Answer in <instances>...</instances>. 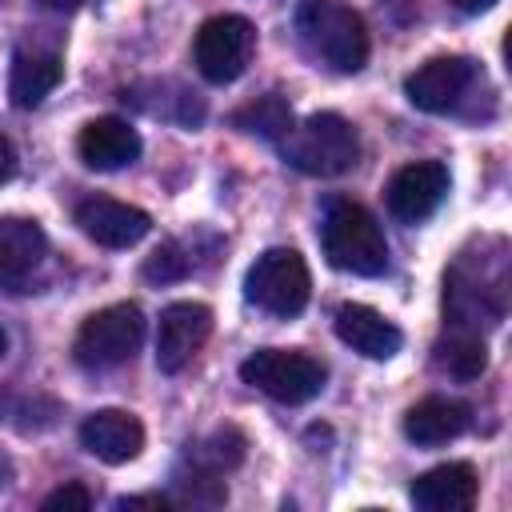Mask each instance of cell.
Here are the masks:
<instances>
[{"mask_svg":"<svg viewBox=\"0 0 512 512\" xmlns=\"http://www.w3.org/2000/svg\"><path fill=\"white\" fill-rule=\"evenodd\" d=\"M300 44L332 72H360L368 64L364 16L340 0H304L296 8Z\"/></svg>","mask_w":512,"mask_h":512,"instance_id":"cell-1","label":"cell"},{"mask_svg":"<svg viewBox=\"0 0 512 512\" xmlns=\"http://www.w3.org/2000/svg\"><path fill=\"white\" fill-rule=\"evenodd\" d=\"M320 244L332 268L356 272V276H380L388 268V240L376 216L356 204V200H328L324 224H320Z\"/></svg>","mask_w":512,"mask_h":512,"instance_id":"cell-2","label":"cell"},{"mask_svg":"<svg viewBox=\"0 0 512 512\" xmlns=\"http://www.w3.org/2000/svg\"><path fill=\"white\" fill-rule=\"evenodd\" d=\"M280 156L304 176H340L360 160L356 128L336 112H316L280 140Z\"/></svg>","mask_w":512,"mask_h":512,"instance_id":"cell-3","label":"cell"},{"mask_svg":"<svg viewBox=\"0 0 512 512\" xmlns=\"http://www.w3.org/2000/svg\"><path fill=\"white\" fill-rule=\"evenodd\" d=\"M308 292H312V276H308V264L296 248H268L256 256V264L248 268L244 276V296L264 308L268 316H296L304 312L308 304Z\"/></svg>","mask_w":512,"mask_h":512,"instance_id":"cell-4","label":"cell"},{"mask_svg":"<svg viewBox=\"0 0 512 512\" xmlns=\"http://www.w3.org/2000/svg\"><path fill=\"white\" fill-rule=\"evenodd\" d=\"M244 384L260 388L264 396L280 404H304L320 396L324 388V364L308 352H288V348H260L240 364Z\"/></svg>","mask_w":512,"mask_h":512,"instance_id":"cell-5","label":"cell"},{"mask_svg":"<svg viewBox=\"0 0 512 512\" xmlns=\"http://www.w3.org/2000/svg\"><path fill=\"white\" fill-rule=\"evenodd\" d=\"M144 340V316L136 304H108L92 312L76 332V364L84 368H116L136 356Z\"/></svg>","mask_w":512,"mask_h":512,"instance_id":"cell-6","label":"cell"},{"mask_svg":"<svg viewBox=\"0 0 512 512\" xmlns=\"http://www.w3.org/2000/svg\"><path fill=\"white\" fill-rule=\"evenodd\" d=\"M252 52H256V28H252V20H244L236 12L204 20L196 40H192L196 72L208 84H232L248 68Z\"/></svg>","mask_w":512,"mask_h":512,"instance_id":"cell-7","label":"cell"},{"mask_svg":"<svg viewBox=\"0 0 512 512\" xmlns=\"http://www.w3.org/2000/svg\"><path fill=\"white\" fill-rule=\"evenodd\" d=\"M212 336V308L196 300H176L160 312L156 328V368L160 372H180Z\"/></svg>","mask_w":512,"mask_h":512,"instance_id":"cell-8","label":"cell"},{"mask_svg":"<svg viewBox=\"0 0 512 512\" xmlns=\"http://www.w3.org/2000/svg\"><path fill=\"white\" fill-rule=\"evenodd\" d=\"M444 192H448V168L440 160L404 164L388 180V212L404 224H420L440 208Z\"/></svg>","mask_w":512,"mask_h":512,"instance_id":"cell-9","label":"cell"},{"mask_svg":"<svg viewBox=\"0 0 512 512\" xmlns=\"http://www.w3.org/2000/svg\"><path fill=\"white\" fill-rule=\"evenodd\" d=\"M76 224L88 240L104 248H132L152 232V216L136 204L108 200V196H88L76 204Z\"/></svg>","mask_w":512,"mask_h":512,"instance_id":"cell-10","label":"cell"},{"mask_svg":"<svg viewBox=\"0 0 512 512\" xmlns=\"http://www.w3.org/2000/svg\"><path fill=\"white\" fill-rule=\"evenodd\" d=\"M472 76H476L472 60H464V56H432L404 80V92L420 112H448L468 92Z\"/></svg>","mask_w":512,"mask_h":512,"instance_id":"cell-11","label":"cell"},{"mask_svg":"<svg viewBox=\"0 0 512 512\" xmlns=\"http://www.w3.org/2000/svg\"><path fill=\"white\" fill-rule=\"evenodd\" d=\"M80 444L104 464H128L144 448V424L124 408H100L80 424Z\"/></svg>","mask_w":512,"mask_h":512,"instance_id":"cell-12","label":"cell"},{"mask_svg":"<svg viewBox=\"0 0 512 512\" xmlns=\"http://www.w3.org/2000/svg\"><path fill=\"white\" fill-rule=\"evenodd\" d=\"M408 496L424 512H468L480 496V480H476V468L464 464V460L436 464V468H428L424 476L412 480Z\"/></svg>","mask_w":512,"mask_h":512,"instance_id":"cell-13","label":"cell"},{"mask_svg":"<svg viewBox=\"0 0 512 512\" xmlns=\"http://www.w3.org/2000/svg\"><path fill=\"white\" fill-rule=\"evenodd\" d=\"M44 256H48V236L36 220L24 216L0 220V288L20 292Z\"/></svg>","mask_w":512,"mask_h":512,"instance_id":"cell-14","label":"cell"},{"mask_svg":"<svg viewBox=\"0 0 512 512\" xmlns=\"http://www.w3.org/2000/svg\"><path fill=\"white\" fill-rule=\"evenodd\" d=\"M76 152L88 168L96 172H112V168H124L140 156V136L128 120L120 116H96L80 128L76 136Z\"/></svg>","mask_w":512,"mask_h":512,"instance_id":"cell-15","label":"cell"},{"mask_svg":"<svg viewBox=\"0 0 512 512\" xmlns=\"http://www.w3.org/2000/svg\"><path fill=\"white\" fill-rule=\"evenodd\" d=\"M336 336L352 352H360L368 360H392L400 352V344H404L400 328L392 320H384L368 304H340L336 308Z\"/></svg>","mask_w":512,"mask_h":512,"instance_id":"cell-16","label":"cell"},{"mask_svg":"<svg viewBox=\"0 0 512 512\" xmlns=\"http://www.w3.org/2000/svg\"><path fill=\"white\" fill-rule=\"evenodd\" d=\"M468 404L460 400H448V396H424L420 404H412L404 412V436L412 444H424V448H436V444H448L456 440L464 428H468Z\"/></svg>","mask_w":512,"mask_h":512,"instance_id":"cell-17","label":"cell"},{"mask_svg":"<svg viewBox=\"0 0 512 512\" xmlns=\"http://www.w3.org/2000/svg\"><path fill=\"white\" fill-rule=\"evenodd\" d=\"M64 76V64L56 52H40V48H20L12 56V76H8V96L16 108H36Z\"/></svg>","mask_w":512,"mask_h":512,"instance_id":"cell-18","label":"cell"},{"mask_svg":"<svg viewBox=\"0 0 512 512\" xmlns=\"http://www.w3.org/2000/svg\"><path fill=\"white\" fill-rule=\"evenodd\" d=\"M244 448H248L244 432H236V428H216V432H208L204 440L188 444V464H192L196 472L224 476V472H232V468L244 460Z\"/></svg>","mask_w":512,"mask_h":512,"instance_id":"cell-19","label":"cell"},{"mask_svg":"<svg viewBox=\"0 0 512 512\" xmlns=\"http://www.w3.org/2000/svg\"><path fill=\"white\" fill-rule=\"evenodd\" d=\"M232 124L240 128V132H252V136H264V140H272V144H280L288 132H292V108H288V100L284 96H260V100H252V104H244V108H236L232 112Z\"/></svg>","mask_w":512,"mask_h":512,"instance_id":"cell-20","label":"cell"},{"mask_svg":"<svg viewBox=\"0 0 512 512\" xmlns=\"http://www.w3.org/2000/svg\"><path fill=\"white\" fill-rule=\"evenodd\" d=\"M436 368H444L448 376H456V380H472V376H480L484 372V364H488V348H484V340H480V332H472V328H456L452 336H444L440 344H436Z\"/></svg>","mask_w":512,"mask_h":512,"instance_id":"cell-21","label":"cell"},{"mask_svg":"<svg viewBox=\"0 0 512 512\" xmlns=\"http://www.w3.org/2000/svg\"><path fill=\"white\" fill-rule=\"evenodd\" d=\"M0 416L16 428V432H44L56 424L60 404L44 392H4L0 396Z\"/></svg>","mask_w":512,"mask_h":512,"instance_id":"cell-22","label":"cell"},{"mask_svg":"<svg viewBox=\"0 0 512 512\" xmlns=\"http://www.w3.org/2000/svg\"><path fill=\"white\" fill-rule=\"evenodd\" d=\"M188 272H192V256L180 248V240H164L144 260V280H152V284H172V280H184Z\"/></svg>","mask_w":512,"mask_h":512,"instance_id":"cell-23","label":"cell"},{"mask_svg":"<svg viewBox=\"0 0 512 512\" xmlns=\"http://www.w3.org/2000/svg\"><path fill=\"white\" fill-rule=\"evenodd\" d=\"M40 508L44 512H84V508H92V492L72 480V484H60L56 492H48Z\"/></svg>","mask_w":512,"mask_h":512,"instance_id":"cell-24","label":"cell"},{"mask_svg":"<svg viewBox=\"0 0 512 512\" xmlns=\"http://www.w3.org/2000/svg\"><path fill=\"white\" fill-rule=\"evenodd\" d=\"M116 508H156V512H164V508H172V496H160V492H144V496H120L116 500Z\"/></svg>","mask_w":512,"mask_h":512,"instance_id":"cell-25","label":"cell"},{"mask_svg":"<svg viewBox=\"0 0 512 512\" xmlns=\"http://www.w3.org/2000/svg\"><path fill=\"white\" fill-rule=\"evenodd\" d=\"M12 172H16V148L8 144V136H0V184L12 180Z\"/></svg>","mask_w":512,"mask_h":512,"instance_id":"cell-26","label":"cell"},{"mask_svg":"<svg viewBox=\"0 0 512 512\" xmlns=\"http://www.w3.org/2000/svg\"><path fill=\"white\" fill-rule=\"evenodd\" d=\"M452 8H460V12H484V8H492L496 0H448Z\"/></svg>","mask_w":512,"mask_h":512,"instance_id":"cell-27","label":"cell"},{"mask_svg":"<svg viewBox=\"0 0 512 512\" xmlns=\"http://www.w3.org/2000/svg\"><path fill=\"white\" fill-rule=\"evenodd\" d=\"M8 480H12V460H8L4 452H0V492L8 488Z\"/></svg>","mask_w":512,"mask_h":512,"instance_id":"cell-28","label":"cell"},{"mask_svg":"<svg viewBox=\"0 0 512 512\" xmlns=\"http://www.w3.org/2000/svg\"><path fill=\"white\" fill-rule=\"evenodd\" d=\"M44 8H56V12H64V8H80L84 0H40Z\"/></svg>","mask_w":512,"mask_h":512,"instance_id":"cell-29","label":"cell"},{"mask_svg":"<svg viewBox=\"0 0 512 512\" xmlns=\"http://www.w3.org/2000/svg\"><path fill=\"white\" fill-rule=\"evenodd\" d=\"M4 348H8V340H4V328H0V356H4Z\"/></svg>","mask_w":512,"mask_h":512,"instance_id":"cell-30","label":"cell"}]
</instances>
